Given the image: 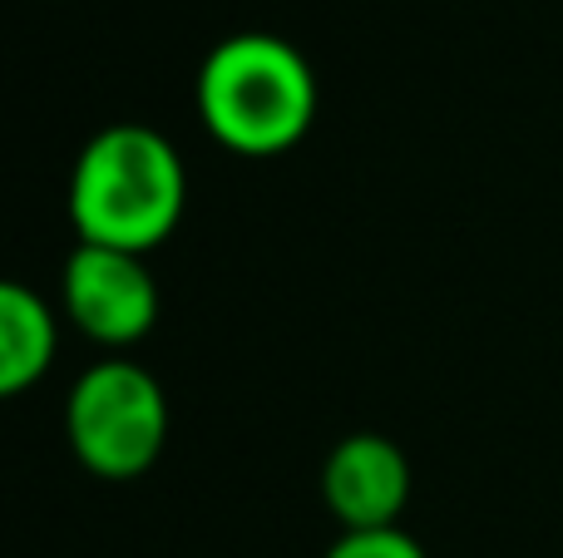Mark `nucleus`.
Returning a JSON list of instances; mask_svg holds the SVG:
<instances>
[{"mask_svg": "<svg viewBox=\"0 0 563 558\" xmlns=\"http://www.w3.org/2000/svg\"><path fill=\"white\" fill-rule=\"evenodd\" d=\"M184 164L158 129L114 124L85 144L69 178L79 243L139 253L158 247L184 217Z\"/></svg>", "mask_w": 563, "mask_h": 558, "instance_id": "1", "label": "nucleus"}, {"mask_svg": "<svg viewBox=\"0 0 563 558\" xmlns=\"http://www.w3.org/2000/svg\"><path fill=\"white\" fill-rule=\"evenodd\" d=\"M198 109L218 144L282 154L317 119V75L277 35H233L198 69Z\"/></svg>", "mask_w": 563, "mask_h": 558, "instance_id": "2", "label": "nucleus"}, {"mask_svg": "<svg viewBox=\"0 0 563 558\" xmlns=\"http://www.w3.org/2000/svg\"><path fill=\"white\" fill-rule=\"evenodd\" d=\"M65 435L95 475L134 480L168 440L164 386L134 361L89 366L65 401Z\"/></svg>", "mask_w": 563, "mask_h": 558, "instance_id": "3", "label": "nucleus"}, {"mask_svg": "<svg viewBox=\"0 0 563 558\" xmlns=\"http://www.w3.org/2000/svg\"><path fill=\"white\" fill-rule=\"evenodd\" d=\"M65 312L104 346H129L154 332L158 287L144 257L119 247L79 243L65 263Z\"/></svg>", "mask_w": 563, "mask_h": 558, "instance_id": "4", "label": "nucleus"}, {"mask_svg": "<svg viewBox=\"0 0 563 558\" xmlns=\"http://www.w3.org/2000/svg\"><path fill=\"white\" fill-rule=\"evenodd\" d=\"M321 494L331 514L351 529H396V514L410 500V465L386 435H346L327 455Z\"/></svg>", "mask_w": 563, "mask_h": 558, "instance_id": "5", "label": "nucleus"}, {"mask_svg": "<svg viewBox=\"0 0 563 558\" xmlns=\"http://www.w3.org/2000/svg\"><path fill=\"white\" fill-rule=\"evenodd\" d=\"M55 361V316L30 287H0V391L20 395Z\"/></svg>", "mask_w": 563, "mask_h": 558, "instance_id": "6", "label": "nucleus"}, {"mask_svg": "<svg viewBox=\"0 0 563 558\" xmlns=\"http://www.w3.org/2000/svg\"><path fill=\"white\" fill-rule=\"evenodd\" d=\"M327 558H426V554L400 529H351L331 544Z\"/></svg>", "mask_w": 563, "mask_h": 558, "instance_id": "7", "label": "nucleus"}]
</instances>
